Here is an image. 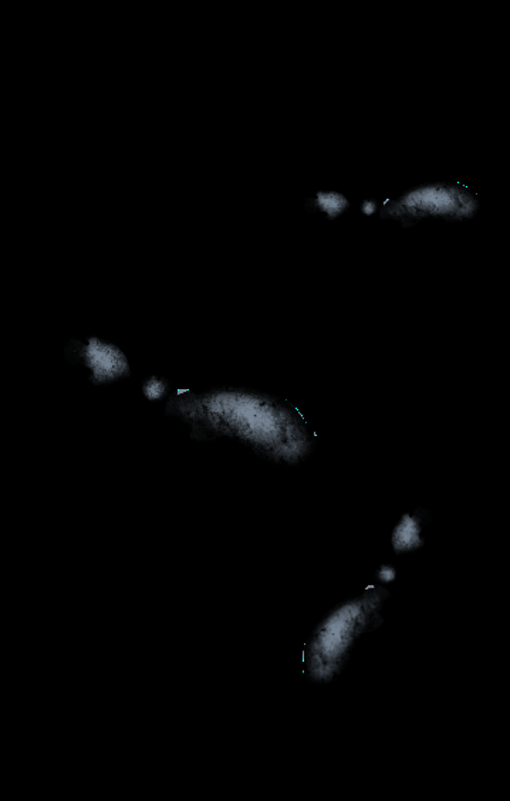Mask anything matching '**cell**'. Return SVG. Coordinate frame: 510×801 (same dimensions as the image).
<instances>
[{"label": "cell", "instance_id": "cell-2", "mask_svg": "<svg viewBox=\"0 0 510 801\" xmlns=\"http://www.w3.org/2000/svg\"><path fill=\"white\" fill-rule=\"evenodd\" d=\"M390 597L385 588L368 587L360 597L344 601L316 625L305 647L303 662L314 682H332L349 662L357 641L383 624L381 610Z\"/></svg>", "mask_w": 510, "mask_h": 801}, {"label": "cell", "instance_id": "cell-1", "mask_svg": "<svg viewBox=\"0 0 510 801\" xmlns=\"http://www.w3.org/2000/svg\"><path fill=\"white\" fill-rule=\"evenodd\" d=\"M165 411L191 427L198 441L232 439L282 465L305 462L316 446L309 424L293 405L245 388L177 391Z\"/></svg>", "mask_w": 510, "mask_h": 801}, {"label": "cell", "instance_id": "cell-5", "mask_svg": "<svg viewBox=\"0 0 510 801\" xmlns=\"http://www.w3.org/2000/svg\"><path fill=\"white\" fill-rule=\"evenodd\" d=\"M430 520L431 513L424 508H418L414 513H404L391 533L394 553L400 556L422 549L425 544L422 532Z\"/></svg>", "mask_w": 510, "mask_h": 801}, {"label": "cell", "instance_id": "cell-9", "mask_svg": "<svg viewBox=\"0 0 510 801\" xmlns=\"http://www.w3.org/2000/svg\"><path fill=\"white\" fill-rule=\"evenodd\" d=\"M377 209L378 206L376 201H373V199H366V201L361 204L360 211L366 216H373L376 214Z\"/></svg>", "mask_w": 510, "mask_h": 801}, {"label": "cell", "instance_id": "cell-6", "mask_svg": "<svg viewBox=\"0 0 510 801\" xmlns=\"http://www.w3.org/2000/svg\"><path fill=\"white\" fill-rule=\"evenodd\" d=\"M350 208L349 199L339 192H317L314 198L306 201V209L309 212H323L329 219H337L341 214Z\"/></svg>", "mask_w": 510, "mask_h": 801}, {"label": "cell", "instance_id": "cell-8", "mask_svg": "<svg viewBox=\"0 0 510 801\" xmlns=\"http://www.w3.org/2000/svg\"><path fill=\"white\" fill-rule=\"evenodd\" d=\"M376 579L380 584H393L397 580V569L393 564H383L376 571Z\"/></svg>", "mask_w": 510, "mask_h": 801}, {"label": "cell", "instance_id": "cell-3", "mask_svg": "<svg viewBox=\"0 0 510 801\" xmlns=\"http://www.w3.org/2000/svg\"><path fill=\"white\" fill-rule=\"evenodd\" d=\"M479 202L466 188L459 185L430 184L407 192L395 201L385 202L381 218L414 225L422 218H444L462 221L472 218Z\"/></svg>", "mask_w": 510, "mask_h": 801}, {"label": "cell", "instance_id": "cell-4", "mask_svg": "<svg viewBox=\"0 0 510 801\" xmlns=\"http://www.w3.org/2000/svg\"><path fill=\"white\" fill-rule=\"evenodd\" d=\"M66 356L74 364H81L90 371V381L96 385L110 384L130 377V364L126 354L114 344L90 337L86 343L72 341L66 348Z\"/></svg>", "mask_w": 510, "mask_h": 801}, {"label": "cell", "instance_id": "cell-7", "mask_svg": "<svg viewBox=\"0 0 510 801\" xmlns=\"http://www.w3.org/2000/svg\"><path fill=\"white\" fill-rule=\"evenodd\" d=\"M168 388H170V384H168L167 380L160 377H153L148 378L143 385V394L144 397L147 398L148 401L157 402L164 400L168 394Z\"/></svg>", "mask_w": 510, "mask_h": 801}]
</instances>
